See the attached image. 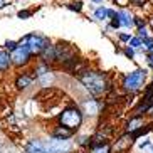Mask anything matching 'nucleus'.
<instances>
[{
  "mask_svg": "<svg viewBox=\"0 0 153 153\" xmlns=\"http://www.w3.org/2000/svg\"><path fill=\"white\" fill-rule=\"evenodd\" d=\"M76 81L93 98H103L109 94V91L114 89V84H113L111 77L108 76V72L99 71V69L82 68L81 71L76 72Z\"/></svg>",
  "mask_w": 153,
  "mask_h": 153,
  "instance_id": "1",
  "label": "nucleus"
},
{
  "mask_svg": "<svg viewBox=\"0 0 153 153\" xmlns=\"http://www.w3.org/2000/svg\"><path fill=\"white\" fill-rule=\"evenodd\" d=\"M148 79H150V71L143 66H138L133 71L123 74L121 81H120V88L128 96H138L146 86Z\"/></svg>",
  "mask_w": 153,
  "mask_h": 153,
  "instance_id": "2",
  "label": "nucleus"
},
{
  "mask_svg": "<svg viewBox=\"0 0 153 153\" xmlns=\"http://www.w3.org/2000/svg\"><path fill=\"white\" fill-rule=\"evenodd\" d=\"M56 123L64 128H68V130L77 131L81 130V126L84 125V114H82V109L79 108V104L76 103H69L66 104L61 111H59L57 118H56Z\"/></svg>",
  "mask_w": 153,
  "mask_h": 153,
  "instance_id": "3",
  "label": "nucleus"
},
{
  "mask_svg": "<svg viewBox=\"0 0 153 153\" xmlns=\"http://www.w3.org/2000/svg\"><path fill=\"white\" fill-rule=\"evenodd\" d=\"M51 39L44 34H39V32H30V34H25L22 39H19V44H22L27 47V51L32 54V57H39L41 52L51 44Z\"/></svg>",
  "mask_w": 153,
  "mask_h": 153,
  "instance_id": "4",
  "label": "nucleus"
},
{
  "mask_svg": "<svg viewBox=\"0 0 153 153\" xmlns=\"http://www.w3.org/2000/svg\"><path fill=\"white\" fill-rule=\"evenodd\" d=\"M32 76H34V81L36 84H39L41 88H51L54 84V66H49L45 62H39L34 64L32 68Z\"/></svg>",
  "mask_w": 153,
  "mask_h": 153,
  "instance_id": "5",
  "label": "nucleus"
},
{
  "mask_svg": "<svg viewBox=\"0 0 153 153\" xmlns=\"http://www.w3.org/2000/svg\"><path fill=\"white\" fill-rule=\"evenodd\" d=\"M108 103L104 101V99H99V98H93V96H86L82 99L81 103H79V108L82 109V114H84V120L86 118H91V120H94V118H99L101 114L104 113Z\"/></svg>",
  "mask_w": 153,
  "mask_h": 153,
  "instance_id": "6",
  "label": "nucleus"
},
{
  "mask_svg": "<svg viewBox=\"0 0 153 153\" xmlns=\"http://www.w3.org/2000/svg\"><path fill=\"white\" fill-rule=\"evenodd\" d=\"M44 148H45V153H74L76 152V145H74L72 140L45 136L44 138Z\"/></svg>",
  "mask_w": 153,
  "mask_h": 153,
  "instance_id": "7",
  "label": "nucleus"
},
{
  "mask_svg": "<svg viewBox=\"0 0 153 153\" xmlns=\"http://www.w3.org/2000/svg\"><path fill=\"white\" fill-rule=\"evenodd\" d=\"M10 62H12V68H15V69H25V68H29L30 62H32V54L27 51L25 45L19 44L17 47L10 52Z\"/></svg>",
  "mask_w": 153,
  "mask_h": 153,
  "instance_id": "8",
  "label": "nucleus"
},
{
  "mask_svg": "<svg viewBox=\"0 0 153 153\" xmlns=\"http://www.w3.org/2000/svg\"><path fill=\"white\" fill-rule=\"evenodd\" d=\"M116 15H118V20H120V27L123 30H133L135 29V14L133 10L128 9V7H120L116 9Z\"/></svg>",
  "mask_w": 153,
  "mask_h": 153,
  "instance_id": "9",
  "label": "nucleus"
},
{
  "mask_svg": "<svg viewBox=\"0 0 153 153\" xmlns=\"http://www.w3.org/2000/svg\"><path fill=\"white\" fill-rule=\"evenodd\" d=\"M34 84H36L34 76H32V72H27V71L19 72L17 76H15V79H14V86H15V89H17L19 93H25V91L32 89Z\"/></svg>",
  "mask_w": 153,
  "mask_h": 153,
  "instance_id": "10",
  "label": "nucleus"
},
{
  "mask_svg": "<svg viewBox=\"0 0 153 153\" xmlns=\"http://www.w3.org/2000/svg\"><path fill=\"white\" fill-rule=\"evenodd\" d=\"M146 116H136V114H130V118L125 121V125H123V133L125 135H130V133H133V131L140 130L141 126L146 125Z\"/></svg>",
  "mask_w": 153,
  "mask_h": 153,
  "instance_id": "11",
  "label": "nucleus"
},
{
  "mask_svg": "<svg viewBox=\"0 0 153 153\" xmlns=\"http://www.w3.org/2000/svg\"><path fill=\"white\" fill-rule=\"evenodd\" d=\"M22 153H45L44 138H41V136H32V138L25 140V143L22 146Z\"/></svg>",
  "mask_w": 153,
  "mask_h": 153,
  "instance_id": "12",
  "label": "nucleus"
},
{
  "mask_svg": "<svg viewBox=\"0 0 153 153\" xmlns=\"http://www.w3.org/2000/svg\"><path fill=\"white\" fill-rule=\"evenodd\" d=\"M91 20L96 24H104L109 22V17H108V5H98V7H93V15H91Z\"/></svg>",
  "mask_w": 153,
  "mask_h": 153,
  "instance_id": "13",
  "label": "nucleus"
},
{
  "mask_svg": "<svg viewBox=\"0 0 153 153\" xmlns=\"http://www.w3.org/2000/svg\"><path fill=\"white\" fill-rule=\"evenodd\" d=\"M74 131H71V130H68V128H64V126H61V125H57L56 123L52 128L49 130V136H54V138H62V140H72L74 138Z\"/></svg>",
  "mask_w": 153,
  "mask_h": 153,
  "instance_id": "14",
  "label": "nucleus"
},
{
  "mask_svg": "<svg viewBox=\"0 0 153 153\" xmlns=\"http://www.w3.org/2000/svg\"><path fill=\"white\" fill-rule=\"evenodd\" d=\"M72 141H74V145H76L77 150H88V146L91 145V135L89 133H76L74 135V138H72Z\"/></svg>",
  "mask_w": 153,
  "mask_h": 153,
  "instance_id": "15",
  "label": "nucleus"
},
{
  "mask_svg": "<svg viewBox=\"0 0 153 153\" xmlns=\"http://www.w3.org/2000/svg\"><path fill=\"white\" fill-rule=\"evenodd\" d=\"M12 69V62H10V52L4 49V45H0V74H5Z\"/></svg>",
  "mask_w": 153,
  "mask_h": 153,
  "instance_id": "16",
  "label": "nucleus"
},
{
  "mask_svg": "<svg viewBox=\"0 0 153 153\" xmlns=\"http://www.w3.org/2000/svg\"><path fill=\"white\" fill-rule=\"evenodd\" d=\"M86 153H113V146L111 141L106 143H98V145H89L88 150H84Z\"/></svg>",
  "mask_w": 153,
  "mask_h": 153,
  "instance_id": "17",
  "label": "nucleus"
},
{
  "mask_svg": "<svg viewBox=\"0 0 153 153\" xmlns=\"http://www.w3.org/2000/svg\"><path fill=\"white\" fill-rule=\"evenodd\" d=\"M152 143H153V140L150 138V136H143V138H140V140H136V141H135L136 150H138V152L150 150V148H152Z\"/></svg>",
  "mask_w": 153,
  "mask_h": 153,
  "instance_id": "18",
  "label": "nucleus"
},
{
  "mask_svg": "<svg viewBox=\"0 0 153 153\" xmlns=\"http://www.w3.org/2000/svg\"><path fill=\"white\" fill-rule=\"evenodd\" d=\"M66 7L69 10H72V12H76V14H81L82 10H84V2L82 0H72V2L66 4Z\"/></svg>",
  "mask_w": 153,
  "mask_h": 153,
  "instance_id": "19",
  "label": "nucleus"
},
{
  "mask_svg": "<svg viewBox=\"0 0 153 153\" xmlns=\"http://www.w3.org/2000/svg\"><path fill=\"white\" fill-rule=\"evenodd\" d=\"M141 52L146 54V52H153V36H148L141 39Z\"/></svg>",
  "mask_w": 153,
  "mask_h": 153,
  "instance_id": "20",
  "label": "nucleus"
},
{
  "mask_svg": "<svg viewBox=\"0 0 153 153\" xmlns=\"http://www.w3.org/2000/svg\"><path fill=\"white\" fill-rule=\"evenodd\" d=\"M120 54H123L126 59H128V61H135L136 56H138V54H136V51H135V49H131L130 45H123L121 51H120Z\"/></svg>",
  "mask_w": 153,
  "mask_h": 153,
  "instance_id": "21",
  "label": "nucleus"
},
{
  "mask_svg": "<svg viewBox=\"0 0 153 153\" xmlns=\"http://www.w3.org/2000/svg\"><path fill=\"white\" fill-rule=\"evenodd\" d=\"M131 32H128V30H125V32H116V39H118V42L120 44H123V45H126L128 42H130V39H131Z\"/></svg>",
  "mask_w": 153,
  "mask_h": 153,
  "instance_id": "22",
  "label": "nucleus"
},
{
  "mask_svg": "<svg viewBox=\"0 0 153 153\" xmlns=\"http://www.w3.org/2000/svg\"><path fill=\"white\" fill-rule=\"evenodd\" d=\"M126 45H130L131 49H135V51H140V49H141V39H140L138 36H135V34H133V36H131V39H130V42H128Z\"/></svg>",
  "mask_w": 153,
  "mask_h": 153,
  "instance_id": "23",
  "label": "nucleus"
},
{
  "mask_svg": "<svg viewBox=\"0 0 153 153\" xmlns=\"http://www.w3.org/2000/svg\"><path fill=\"white\" fill-rule=\"evenodd\" d=\"M141 27H148V19L141 17V15H135V29H141Z\"/></svg>",
  "mask_w": 153,
  "mask_h": 153,
  "instance_id": "24",
  "label": "nucleus"
},
{
  "mask_svg": "<svg viewBox=\"0 0 153 153\" xmlns=\"http://www.w3.org/2000/svg\"><path fill=\"white\" fill-rule=\"evenodd\" d=\"M143 59H145V64H146V69L150 71V74L153 72V52H146L143 54Z\"/></svg>",
  "mask_w": 153,
  "mask_h": 153,
  "instance_id": "25",
  "label": "nucleus"
},
{
  "mask_svg": "<svg viewBox=\"0 0 153 153\" xmlns=\"http://www.w3.org/2000/svg\"><path fill=\"white\" fill-rule=\"evenodd\" d=\"M32 15H34V10H30V9H22V10H19V12H17V17L22 19V20L30 19Z\"/></svg>",
  "mask_w": 153,
  "mask_h": 153,
  "instance_id": "26",
  "label": "nucleus"
},
{
  "mask_svg": "<svg viewBox=\"0 0 153 153\" xmlns=\"http://www.w3.org/2000/svg\"><path fill=\"white\" fill-rule=\"evenodd\" d=\"M135 9H145L146 5H148V0H128Z\"/></svg>",
  "mask_w": 153,
  "mask_h": 153,
  "instance_id": "27",
  "label": "nucleus"
},
{
  "mask_svg": "<svg viewBox=\"0 0 153 153\" xmlns=\"http://www.w3.org/2000/svg\"><path fill=\"white\" fill-rule=\"evenodd\" d=\"M17 45H19L17 41H5V42H4V49L7 51V52H12V51L17 47Z\"/></svg>",
  "mask_w": 153,
  "mask_h": 153,
  "instance_id": "28",
  "label": "nucleus"
},
{
  "mask_svg": "<svg viewBox=\"0 0 153 153\" xmlns=\"http://www.w3.org/2000/svg\"><path fill=\"white\" fill-rule=\"evenodd\" d=\"M135 36H138L140 39H145V37L152 36V34H150L148 27H141V29H136V34H135Z\"/></svg>",
  "mask_w": 153,
  "mask_h": 153,
  "instance_id": "29",
  "label": "nucleus"
},
{
  "mask_svg": "<svg viewBox=\"0 0 153 153\" xmlns=\"http://www.w3.org/2000/svg\"><path fill=\"white\" fill-rule=\"evenodd\" d=\"M89 4L91 9H93V7H98V5H104V0H89Z\"/></svg>",
  "mask_w": 153,
  "mask_h": 153,
  "instance_id": "30",
  "label": "nucleus"
},
{
  "mask_svg": "<svg viewBox=\"0 0 153 153\" xmlns=\"http://www.w3.org/2000/svg\"><path fill=\"white\" fill-rule=\"evenodd\" d=\"M10 5V2H7V0H0V10H4V9H7Z\"/></svg>",
  "mask_w": 153,
  "mask_h": 153,
  "instance_id": "31",
  "label": "nucleus"
},
{
  "mask_svg": "<svg viewBox=\"0 0 153 153\" xmlns=\"http://www.w3.org/2000/svg\"><path fill=\"white\" fill-rule=\"evenodd\" d=\"M111 2H113V4H118V5H120V7H126V2H128V0H111Z\"/></svg>",
  "mask_w": 153,
  "mask_h": 153,
  "instance_id": "32",
  "label": "nucleus"
},
{
  "mask_svg": "<svg viewBox=\"0 0 153 153\" xmlns=\"http://www.w3.org/2000/svg\"><path fill=\"white\" fill-rule=\"evenodd\" d=\"M74 153H86V152H82V150H76Z\"/></svg>",
  "mask_w": 153,
  "mask_h": 153,
  "instance_id": "33",
  "label": "nucleus"
},
{
  "mask_svg": "<svg viewBox=\"0 0 153 153\" xmlns=\"http://www.w3.org/2000/svg\"><path fill=\"white\" fill-rule=\"evenodd\" d=\"M150 153H153V143H152V148H150Z\"/></svg>",
  "mask_w": 153,
  "mask_h": 153,
  "instance_id": "34",
  "label": "nucleus"
},
{
  "mask_svg": "<svg viewBox=\"0 0 153 153\" xmlns=\"http://www.w3.org/2000/svg\"><path fill=\"white\" fill-rule=\"evenodd\" d=\"M150 76H152V81H153V72H152V74H150Z\"/></svg>",
  "mask_w": 153,
  "mask_h": 153,
  "instance_id": "35",
  "label": "nucleus"
},
{
  "mask_svg": "<svg viewBox=\"0 0 153 153\" xmlns=\"http://www.w3.org/2000/svg\"><path fill=\"white\" fill-rule=\"evenodd\" d=\"M0 104H2V98H0Z\"/></svg>",
  "mask_w": 153,
  "mask_h": 153,
  "instance_id": "36",
  "label": "nucleus"
},
{
  "mask_svg": "<svg viewBox=\"0 0 153 153\" xmlns=\"http://www.w3.org/2000/svg\"><path fill=\"white\" fill-rule=\"evenodd\" d=\"M150 2H153V0H148V4H150Z\"/></svg>",
  "mask_w": 153,
  "mask_h": 153,
  "instance_id": "37",
  "label": "nucleus"
}]
</instances>
